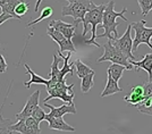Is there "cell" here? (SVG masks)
Masks as SVG:
<instances>
[{
    "instance_id": "obj_1",
    "label": "cell",
    "mask_w": 152,
    "mask_h": 134,
    "mask_svg": "<svg viewBox=\"0 0 152 134\" xmlns=\"http://www.w3.org/2000/svg\"><path fill=\"white\" fill-rule=\"evenodd\" d=\"M127 12V8L124 7L123 10L117 13L115 12V1L110 0L107 2V6L104 8L103 16H102L101 26L104 30L102 34H96V39L108 38V40H115L118 39V32H117V26L119 23L117 22V18H121L123 21H127V18L124 16V14Z\"/></svg>"
},
{
    "instance_id": "obj_2",
    "label": "cell",
    "mask_w": 152,
    "mask_h": 134,
    "mask_svg": "<svg viewBox=\"0 0 152 134\" xmlns=\"http://www.w3.org/2000/svg\"><path fill=\"white\" fill-rule=\"evenodd\" d=\"M106 6H107V4H102V5H99V6H96L95 4H93V6L91 7V9L85 14L84 21H83L82 23L83 38H85L86 33L90 31L89 27L91 26V39L90 40H85V43H88V45H94L98 48L102 47L95 40H96V27H98V25H101L102 16H103V12H104Z\"/></svg>"
},
{
    "instance_id": "obj_3",
    "label": "cell",
    "mask_w": 152,
    "mask_h": 134,
    "mask_svg": "<svg viewBox=\"0 0 152 134\" xmlns=\"http://www.w3.org/2000/svg\"><path fill=\"white\" fill-rule=\"evenodd\" d=\"M92 0H70L68 6L63 7L61 16H72L74 18V25L77 26L78 23H83L85 14L93 6Z\"/></svg>"
},
{
    "instance_id": "obj_4",
    "label": "cell",
    "mask_w": 152,
    "mask_h": 134,
    "mask_svg": "<svg viewBox=\"0 0 152 134\" xmlns=\"http://www.w3.org/2000/svg\"><path fill=\"white\" fill-rule=\"evenodd\" d=\"M104 52L101 57L96 60V63H102V62H111L116 64L124 65L127 68V70H133V65L129 63V59L126 57V55L121 51L116 45H114L111 40H108L104 45H102Z\"/></svg>"
},
{
    "instance_id": "obj_5",
    "label": "cell",
    "mask_w": 152,
    "mask_h": 134,
    "mask_svg": "<svg viewBox=\"0 0 152 134\" xmlns=\"http://www.w3.org/2000/svg\"><path fill=\"white\" fill-rule=\"evenodd\" d=\"M48 90L49 96L45 98L43 102H47L51 100V99H60L63 100L65 103H73V99H74V84L67 85L66 84V80L64 81H59L56 84H51V85H47L45 86Z\"/></svg>"
},
{
    "instance_id": "obj_6",
    "label": "cell",
    "mask_w": 152,
    "mask_h": 134,
    "mask_svg": "<svg viewBox=\"0 0 152 134\" xmlns=\"http://www.w3.org/2000/svg\"><path fill=\"white\" fill-rule=\"evenodd\" d=\"M132 31L135 32V37L133 38V51H136L140 45L144 43L150 49H152L151 38H152V27H146V21L133 22Z\"/></svg>"
},
{
    "instance_id": "obj_7",
    "label": "cell",
    "mask_w": 152,
    "mask_h": 134,
    "mask_svg": "<svg viewBox=\"0 0 152 134\" xmlns=\"http://www.w3.org/2000/svg\"><path fill=\"white\" fill-rule=\"evenodd\" d=\"M131 32H132V25L129 24L128 27H127L126 32L123 34L121 38L115 39V40H111L114 45H116L121 51H123L126 57L129 59V60H134V55H133V38L131 35Z\"/></svg>"
},
{
    "instance_id": "obj_8",
    "label": "cell",
    "mask_w": 152,
    "mask_h": 134,
    "mask_svg": "<svg viewBox=\"0 0 152 134\" xmlns=\"http://www.w3.org/2000/svg\"><path fill=\"white\" fill-rule=\"evenodd\" d=\"M47 34L55 42H57L59 45V51H70V52H76V49L74 47V43L72 42V40L67 39L63 33H60L59 31L55 30L53 27L49 26L47 30Z\"/></svg>"
},
{
    "instance_id": "obj_9",
    "label": "cell",
    "mask_w": 152,
    "mask_h": 134,
    "mask_svg": "<svg viewBox=\"0 0 152 134\" xmlns=\"http://www.w3.org/2000/svg\"><path fill=\"white\" fill-rule=\"evenodd\" d=\"M39 98H40V90H37L35 92H33L31 96L28 97L27 101H26L24 108L22 109V111L16 114V119H25L26 117L32 115L33 110L39 106Z\"/></svg>"
},
{
    "instance_id": "obj_10",
    "label": "cell",
    "mask_w": 152,
    "mask_h": 134,
    "mask_svg": "<svg viewBox=\"0 0 152 134\" xmlns=\"http://www.w3.org/2000/svg\"><path fill=\"white\" fill-rule=\"evenodd\" d=\"M45 121L48 122L49 128L50 130H56V131H64V132H74L75 127L68 125L64 121V117H55L49 113L45 115Z\"/></svg>"
},
{
    "instance_id": "obj_11",
    "label": "cell",
    "mask_w": 152,
    "mask_h": 134,
    "mask_svg": "<svg viewBox=\"0 0 152 134\" xmlns=\"http://www.w3.org/2000/svg\"><path fill=\"white\" fill-rule=\"evenodd\" d=\"M49 26L53 27L55 30L59 31L60 33H63L64 35L67 39H69V40H72V38L74 37L75 30L77 27V26L74 25V23L69 24V23H65L63 21H50Z\"/></svg>"
},
{
    "instance_id": "obj_12",
    "label": "cell",
    "mask_w": 152,
    "mask_h": 134,
    "mask_svg": "<svg viewBox=\"0 0 152 134\" xmlns=\"http://www.w3.org/2000/svg\"><path fill=\"white\" fill-rule=\"evenodd\" d=\"M43 103H45V107H48V108L50 109V114L52 116H55V117H64V115H66V114H74L75 115L76 113H77L74 102L69 103V105L65 103V105L60 106V107H53V106H51V105L47 103V102H43Z\"/></svg>"
},
{
    "instance_id": "obj_13",
    "label": "cell",
    "mask_w": 152,
    "mask_h": 134,
    "mask_svg": "<svg viewBox=\"0 0 152 134\" xmlns=\"http://www.w3.org/2000/svg\"><path fill=\"white\" fill-rule=\"evenodd\" d=\"M129 63L135 67V72H139L140 70H146L149 74V81H152V53H146L140 62L129 60Z\"/></svg>"
},
{
    "instance_id": "obj_14",
    "label": "cell",
    "mask_w": 152,
    "mask_h": 134,
    "mask_svg": "<svg viewBox=\"0 0 152 134\" xmlns=\"http://www.w3.org/2000/svg\"><path fill=\"white\" fill-rule=\"evenodd\" d=\"M64 59L59 55H53V59H52V65H51V72L49 73V84H56L58 82V77H59V66L58 65L63 62ZM47 86V85H45Z\"/></svg>"
},
{
    "instance_id": "obj_15",
    "label": "cell",
    "mask_w": 152,
    "mask_h": 134,
    "mask_svg": "<svg viewBox=\"0 0 152 134\" xmlns=\"http://www.w3.org/2000/svg\"><path fill=\"white\" fill-rule=\"evenodd\" d=\"M123 89L118 85V81L114 80L113 77L108 74V78H107V84H106V88L102 91L101 93V98H104V97L108 96H113L117 92H121Z\"/></svg>"
},
{
    "instance_id": "obj_16",
    "label": "cell",
    "mask_w": 152,
    "mask_h": 134,
    "mask_svg": "<svg viewBox=\"0 0 152 134\" xmlns=\"http://www.w3.org/2000/svg\"><path fill=\"white\" fill-rule=\"evenodd\" d=\"M24 67H25L26 72H27V73L30 74V76H31V80H30L28 82H24L25 88L30 89L32 84H42V85H48V84H49V80L43 78V77H41L40 75H38V74H35L27 64L24 65Z\"/></svg>"
},
{
    "instance_id": "obj_17",
    "label": "cell",
    "mask_w": 152,
    "mask_h": 134,
    "mask_svg": "<svg viewBox=\"0 0 152 134\" xmlns=\"http://www.w3.org/2000/svg\"><path fill=\"white\" fill-rule=\"evenodd\" d=\"M127 70V68L124 66V65L113 63V64L108 67L107 73L110 75V76L113 77L114 80H116V81H119V80L121 78V76H123L124 70Z\"/></svg>"
},
{
    "instance_id": "obj_18",
    "label": "cell",
    "mask_w": 152,
    "mask_h": 134,
    "mask_svg": "<svg viewBox=\"0 0 152 134\" xmlns=\"http://www.w3.org/2000/svg\"><path fill=\"white\" fill-rule=\"evenodd\" d=\"M4 105H1V108H0V134H13L10 126L14 124V122L9 118H4L2 117V108H4Z\"/></svg>"
},
{
    "instance_id": "obj_19",
    "label": "cell",
    "mask_w": 152,
    "mask_h": 134,
    "mask_svg": "<svg viewBox=\"0 0 152 134\" xmlns=\"http://www.w3.org/2000/svg\"><path fill=\"white\" fill-rule=\"evenodd\" d=\"M94 72H92V73H90L88 75H85L84 77H82L81 80H82V82H81V90H82V92L85 94V93H88L90 90L93 88V85H94Z\"/></svg>"
},
{
    "instance_id": "obj_20",
    "label": "cell",
    "mask_w": 152,
    "mask_h": 134,
    "mask_svg": "<svg viewBox=\"0 0 152 134\" xmlns=\"http://www.w3.org/2000/svg\"><path fill=\"white\" fill-rule=\"evenodd\" d=\"M74 66H75V68H76V75H77V77H80V78H82V77H84L85 75H88L90 73L94 72L92 68H90L88 65L84 64L81 59L75 60V62H74Z\"/></svg>"
},
{
    "instance_id": "obj_21",
    "label": "cell",
    "mask_w": 152,
    "mask_h": 134,
    "mask_svg": "<svg viewBox=\"0 0 152 134\" xmlns=\"http://www.w3.org/2000/svg\"><path fill=\"white\" fill-rule=\"evenodd\" d=\"M19 2H20V0H8L5 5H2V6L0 7L1 8V12L2 13L10 14L14 18H17V16L15 14V8H16V6L18 5Z\"/></svg>"
},
{
    "instance_id": "obj_22",
    "label": "cell",
    "mask_w": 152,
    "mask_h": 134,
    "mask_svg": "<svg viewBox=\"0 0 152 134\" xmlns=\"http://www.w3.org/2000/svg\"><path fill=\"white\" fill-rule=\"evenodd\" d=\"M28 8H30V2H26L24 0H20V2H19L18 5L16 6L15 8V14H16V16H17V18L20 21L22 17L27 14L28 12Z\"/></svg>"
},
{
    "instance_id": "obj_23",
    "label": "cell",
    "mask_w": 152,
    "mask_h": 134,
    "mask_svg": "<svg viewBox=\"0 0 152 134\" xmlns=\"http://www.w3.org/2000/svg\"><path fill=\"white\" fill-rule=\"evenodd\" d=\"M52 13H53V9H52L51 7H45V8L42 9V12H41V15H40V17H39V18H37V19H34V21H31L30 23H27V25H26V26L35 25V24L40 23L41 21L49 18L51 15H52Z\"/></svg>"
},
{
    "instance_id": "obj_24",
    "label": "cell",
    "mask_w": 152,
    "mask_h": 134,
    "mask_svg": "<svg viewBox=\"0 0 152 134\" xmlns=\"http://www.w3.org/2000/svg\"><path fill=\"white\" fill-rule=\"evenodd\" d=\"M139 6L141 8V13L143 16H146L152 9V0H137Z\"/></svg>"
},
{
    "instance_id": "obj_25",
    "label": "cell",
    "mask_w": 152,
    "mask_h": 134,
    "mask_svg": "<svg viewBox=\"0 0 152 134\" xmlns=\"http://www.w3.org/2000/svg\"><path fill=\"white\" fill-rule=\"evenodd\" d=\"M45 115H47V114H45V111L42 110V108H41L40 106H38L37 108L33 110V113H32L31 116H32V117H34V118H35L39 123H41L42 121H45Z\"/></svg>"
},
{
    "instance_id": "obj_26",
    "label": "cell",
    "mask_w": 152,
    "mask_h": 134,
    "mask_svg": "<svg viewBox=\"0 0 152 134\" xmlns=\"http://www.w3.org/2000/svg\"><path fill=\"white\" fill-rule=\"evenodd\" d=\"M143 89H144V97H145V99L152 97V81H149V82L143 84Z\"/></svg>"
},
{
    "instance_id": "obj_27",
    "label": "cell",
    "mask_w": 152,
    "mask_h": 134,
    "mask_svg": "<svg viewBox=\"0 0 152 134\" xmlns=\"http://www.w3.org/2000/svg\"><path fill=\"white\" fill-rule=\"evenodd\" d=\"M12 18H14V17L10 15V14L1 13L0 14V25H2L4 23H6L7 21H9V19H12Z\"/></svg>"
},
{
    "instance_id": "obj_28",
    "label": "cell",
    "mask_w": 152,
    "mask_h": 134,
    "mask_svg": "<svg viewBox=\"0 0 152 134\" xmlns=\"http://www.w3.org/2000/svg\"><path fill=\"white\" fill-rule=\"evenodd\" d=\"M7 63L5 60V57L2 55H0V73H5L7 70Z\"/></svg>"
},
{
    "instance_id": "obj_29",
    "label": "cell",
    "mask_w": 152,
    "mask_h": 134,
    "mask_svg": "<svg viewBox=\"0 0 152 134\" xmlns=\"http://www.w3.org/2000/svg\"><path fill=\"white\" fill-rule=\"evenodd\" d=\"M7 1H8V0H0V7L2 6V5H5Z\"/></svg>"
},
{
    "instance_id": "obj_30",
    "label": "cell",
    "mask_w": 152,
    "mask_h": 134,
    "mask_svg": "<svg viewBox=\"0 0 152 134\" xmlns=\"http://www.w3.org/2000/svg\"><path fill=\"white\" fill-rule=\"evenodd\" d=\"M151 43H152V38H151Z\"/></svg>"
}]
</instances>
